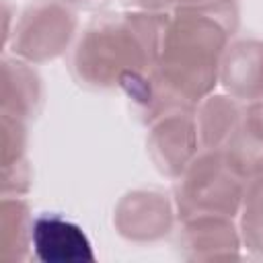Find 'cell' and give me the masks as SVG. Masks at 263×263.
Masks as SVG:
<instances>
[{
	"instance_id": "1",
	"label": "cell",
	"mask_w": 263,
	"mask_h": 263,
	"mask_svg": "<svg viewBox=\"0 0 263 263\" xmlns=\"http://www.w3.org/2000/svg\"><path fill=\"white\" fill-rule=\"evenodd\" d=\"M238 29L234 0H199L164 12L160 47L146 74L129 76L119 90L144 123L175 109H195L220 82V64Z\"/></svg>"
},
{
	"instance_id": "2",
	"label": "cell",
	"mask_w": 263,
	"mask_h": 263,
	"mask_svg": "<svg viewBox=\"0 0 263 263\" xmlns=\"http://www.w3.org/2000/svg\"><path fill=\"white\" fill-rule=\"evenodd\" d=\"M164 12L125 10L86 23L70 51V74L88 90H115L129 76L146 74L160 47Z\"/></svg>"
},
{
	"instance_id": "3",
	"label": "cell",
	"mask_w": 263,
	"mask_h": 263,
	"mask_svg": "<svg viewBox=\"0 0 263 263\" xmlns=\"http://www.w3.org/2000/svg\"><path fill=\"white\" fill-rule=\"evenodd\" d=\"M249 181L226 160L224 150H201L175 179L173 201L179 220L240 214Z\"/></svg>"
},
{
	"instance_id": "4",
	"label": "cell",
	"mask_w": 263,
	"mask_h": 263,
	"mask_svg": "<svg viewBox=\"0 0 263 263\" xmlns=\"http://www.w3.org/2000/svg\"><path fill=\"white\" fill-rule=\"evenodd\" d=\"M78 37V12L64 0H33L6 33V49L29 64L64 55Z\"/></svg>"
},
{
	"instance_id": "5",
	"label": "cell",
	"mask_w": 263,
	"mask_h": 263,
	"mask_svg": "<svg viewBox=\"0 0 263 263\" xmlns=\"http://www.w3.org/2000/svg\"><path fill=\"white\" fill-rule=\"evenodd\" d=\"M175 201L162 189L127 191L113 210L117 234L136 245H152L168 236L175 228Z\"/></svg>"
},
{
	"instance_id": "6",
	"label": "cell",
	"mask_w": 263,
	"mask_h": 263,
	"mask_svg": "<svg viewBox=\"0 0 263 263\" xmlns=\"http://www.w3.org/2000/svg\"><path fill=\"white\" fill-rule=\"evenodd\" d=\"M146 150L156 171L177 179L201 152L193 109H175L150 123Z\"/></svg>"
},
{
	"instance_id": "7",
	"label": "cell",
	"mask_w": 263,
	"mask_h": 263,
	"mask_svg": "<svg viewBox=\"0 0 263 263\" xmlns=\"http://www.w3.org/2000/svg\"><path fill=\"white\" fill-rule=\"evenodd\" d=\"M33 255L43 263H90L95 261L92 245L86 232L72 220L45 212L35 216L31 232Z\"/></svg>"
},
{
	"instance_id": "8",
	"label": "cell",
	"mask_w": 263,
	"mask_h": 263,
	"mask_svg": "<svg viewBox=\"0 0 263 263\" xmlns=\"http://www.w3.org/2000/svg\"><path fill=\"white\" fill-rule=\"evenodd\" d=\"M177 247L183 259H220L240 257L242 240L234 218L228 216H193L181 220Z\"/></svg>"
},
{
	"instance_id": "9",
	"label": "cell",
	"mask_w": 263,
	"mask_h": 263,
	"mask_svg": "<svg viewBox=\"0 0 263 263\" xmlns=\"http://www.w3.org/2000/svg\"><path fill=\"white\" fill-rule=\"evenodd\" d=\"M222 88L238 99L251 103L263 97V41L257 37H242L230 41L220 64Z\"/></svg>"
},
{
	"instance_id": "10",
	"label": "cell",
	"mask_w": 263,
	"mask_h": 263,
	"mask_svg": "<svg viewBox=\"0 0 263 263\" xmlns=\"http://www.w3.org/2000/svg\"><path fill=\"white\" fill-rule=\"evenodd\" d=\"M230 166L249 183L263 177V97L242 107V117L222 148Z\"/></svg>"
},
{
	"instance_id": "11",
	"label": "cell",
	"mask_w": 263,
	"mask_h": 263,
	"mask_svg": "<svg viewBox=\"0 0 263 263\" xmlns=\"http://www.w3.org/2000/svg\"><path fill=\"white\" fill-rule=\"evenodd\" d=\"M43 107V84L33 64L4 55L2 58V113L31 121Z\"/></svg>"
},
{
	"instance_id": "12",
	"label": "cell",
	"mask_w": 263,
	"mask_h": 263,
	"mask_svg": "<svg viewBox=\"0 0 263 263\" xmlns=\"http://www.w3.org/2000/svg\"><path fill=\"white\" fill-rule=\"evenodd\" d=\"M193 115L201 150H222L240 123L242 105L228 92H212L193 109Z\"/></svg>"
},
{
	"instance_id": "13",
	"label": "cell",
	"mask_w": 263,
	"mask_h": 263,
	"mask_svg": "<svg viewBox=\"0 0 263 263\" xmlns=\"http://www.w3.org/2000/svg\"><path fill=\"white\" fill-rule=\"evenodd\" d=\"M25 119L2 113V195H25L31 187L27 158L29 134Z\"/></svg>"
},
{
	"instance_id": "14",
	"label": "cell",
	"mask_w": 263,
	"mask_h": 263,
	"mask_svg": "<svg viewBox=\"0 0 263 263\" xmlns=\"http://www.w3.org/2000/svg\"><path fill=\"white\" fill-rule=\"evenodd\" d=\"M33 214L23 195H2L0 201V255L10 261H25L33 255Z\"/></svg>"
},
{
	"instance_id": "15",
	"label": "cell",
	"mask_w": 263,
	"mask_h": 263,
	"mask_svg": "<svg viewBox=\"0 0 263 263\" xmlns=\"http://www.w3.org/2000/svg\"><path fill=\"white\" fill-rule=\"evenodd\" d=\"M238 216L242 247L253 257L263 259V177H257L249 183Z\"/></svg>"
},
{
	"instance_id": "16",
	"label": "cell",
	"mask_w": 263,
	"mask_h": 263,
	"mask_svg": "<svg viewBox=\"0 0 263 263\" xmlns=\"http://www.w3.org/2000/svg\"><path fill=\"white\" fill-rule=\"evenodd\" d=\"M127 6L136 10H150V12H168L177 6H185L199 0H123Z\"/></svg>"
},
{
	"instance_id": "17",
	"label": "cell",
	"mask_w": 263,
	"mask_h": 263,
	"mask_svg": "<svg viewBox=\"0 0 263 263\" xmlns=\"http://www.w3.org/2000/svg\"><path fill=\"white\" fill-rule=\"evenodd\" d=\"M64 2H68L72 6H92V4H99L103 0H64Z\"/></svg>"
}]
</instances>
